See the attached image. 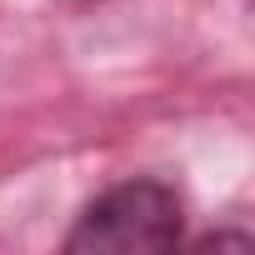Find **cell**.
Masks as SVG:
<instances>
[{"label": "cell", "instance_id": "cell-1", "mask_svg": "<svg viewBox=\"0 0 255 255\" xmlns=\"http://www.w3.org/2000/svg\"><path fill=\"white\" fill-rule=\"evenodd\" d=\"M185 240V200L170 180L135 175L100 190L70 225L65 250L70 255H135V250H175Z\"/></svg>", "mask_w": 255, "mask_h": 255}]
</instances>
